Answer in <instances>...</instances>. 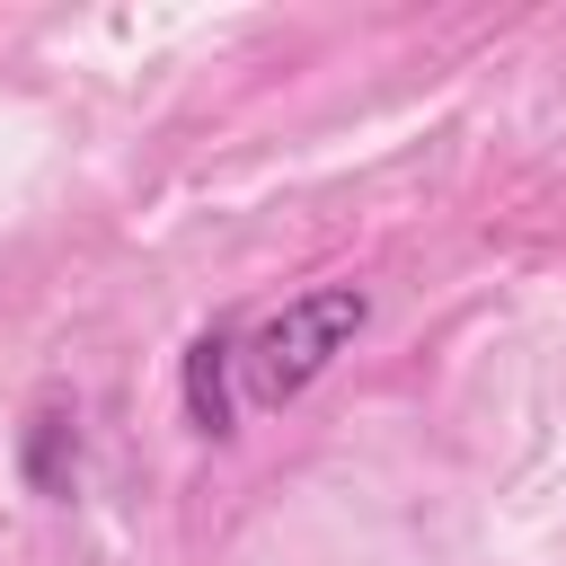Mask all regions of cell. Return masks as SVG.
<instances>
[{"label":"cell","mask_w":566,"mask_h":566,"mask_svg":"<svg viewBox=\"0 0 566 566\" xmlns=\"http://www.w3.org/2000/svg\"><path fill=\"white\" fill-rule=\"evenodd\" d=\"M363 318H371V301H363V283H318V292H301V301H283L248 345H239V380H248V398L256 407H283V398H301L354 336H363Z\"/></svg>","instance_id":"1"},{"label":"cell","mask_w":566,"mask_h":566,"mask_svg":"<svg viewBox=\"0 0 566 566\" xmlns=\"http://www.w3.org/2000/svg\"><path fill=\"white\" fill-rule=\"evenodd\" d=\"M71 460H80V424H71V398H35L27 407V433H18V469L35 495H71Z\"/></svg>","instance_id":"3"},{"label":"cell","mask_w":566,"mask_h":566,"mask_svg":"<svg viewBox=\"0 0 566 566\" xmlns=\"http://www.w3.org/2000/svg\"><path fill=\"white\" fill-rule=\"evenodd\" d=\"M230 363H239L230 327H203V336L186 345V424H195V433H212V442L239 424V407H230Z\"/></svg>","instance_id":"2"}]
</instances>
